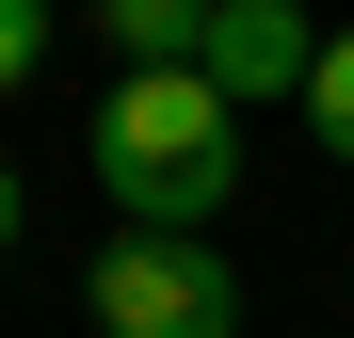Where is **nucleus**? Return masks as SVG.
I'll return each instance as SVG.
<instances>
[{"label": "nucleus", "instance_id": "1", "mask_svg": "<svg viewBox=\"0 0 354 338\" xmlns=\"http://www.w3.org/2000/svg\"><path fill=\"white\" fill-rule=\"evenodd\" d=\"M81 145H97V194L161 242H209V209L242 194V113L209 97V65H129Z\"/></svg>", "mask_w": 354, "mask_h": 338}, {"label": "nucleus", "instance_id": "2", "mask_svg": "<svg viewBox=\"0 0 354 338\" xmlns=\"http://www.w3.org/2000/svg\"><path fill=\"white\" fill-rule=\"evenodd\" d=\"M97 338H225L242 322V274H225L209 242H161V225H113L97 242Z\"/></svg>", "mask_w": 354, "mask_h": 338}, {"label": "nucleus", "instance_id": "3", "mask_svg": "<svg viewBox=\"0 0 354 338\" xmlns=\"http://www.w3.org/2000/svg\"><path fill=\"white\" fill-rule=\"evenodd\" d=\"M322 48H338V32H306L290 0H225V17H209V97H225V113H242V97H306Z\"/></svg>", "mask_w": 354, "mask_h": 338}, {"label": "nucleus", "instance_id": "4", "mask_svg": "<svg viewBox=\"0 0 354 338\" xmlns=\"http://www.w3.org/2000/svg\"><path fill=\"white\" fill-rule=\"evenodd\" d=\"M209 17L225 0H97V32L129 48V65H209Z\"/></svg>", "mask_w": 354, "mask_h": 338}, {"label": "nucleus", "instance_id": "5", "mask_svg": "<svg viewBox=\"0 0 354 338\" xmlns=\"http://www.w3.org/2000/svg\"><path fill=\"white\" fill-rule=\"evenodd\" d=\"M306 129H322V161H354V32L322 48V81H306Z\"/></svg>", "mask_w": 354, "mask_h": 338}, {"label": "nucleus", "instance_id": "6", "mask_svg": "<svg viewBox=\"0 0 354 338\" xmlns=\"http://www.w3.org/2000/svg\"><path fill=\"white\" fill-rule=\"evenodd\" d=\"M32 48H48V0H0V97L32 81Z\"/></svg>", "mask_w": 354, "mask_h": 338}, {"label": "nucleus", "instance_id": "7", "mask_svg": "<svg viewBox=\"0 0 354 338\" xmlns=\"http://www.w3.org/2000/svg\"><path fill=\"white\" fill-rule=\"evenodd\" d=\"M0 258H17V161H0Z\"/></svg>", "mask_w": 354, "mask_h": 338}]
</instances>
